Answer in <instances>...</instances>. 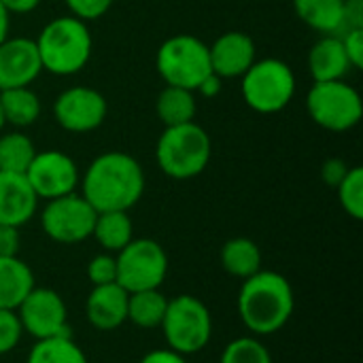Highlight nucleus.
Here are the masks:
<instances>
[{"mask_svg":"<svg viewBox=\"0 0 363 363\" xmlns=\"http://www.w3.org/2000/svg\"><path fill=\"white\" fill-rule=\"evenodd\" d=\"M26 363H89L83 349L72 340V336H55L36 340L28 353Z\"/></svg>","mask_w":363,"mask_h":363,"instance_id":"a878e982","label":"nucleus"},{"mask_svg":"<svg viewBox=\"0 0 363 363\" xmlns=\"http://www.w3.org/2000/svg\"><path fill=\"white\" fill-rule=\"evenodd\" d=\"M21 336H23V330L15 311L0 308V357L11 353L19 345Z\"/></svg>","mask_w":363,"mask_h":363,"instance_id":"7c9ffc66","label":"nucleus"},{"mask_svg":"<svg viewBox=\"0 0 363 363\" xmlns=\"http://www.w3.org/2000/svg\"><path fill=\"white\" fill-rule=\"evenodd\" d=\"M26 179L38 200H53L66 194H72L81 181L77 162L64 151H36Z\"/></svg>","mask_w":363,"mask_h":363,"instance_id":"f8f14e48","label":"nucleus"},{"mask_svg":"<svg viewBox=\"0 0 363 363\" xmlns=\"http://www.w3.org/2000/svg\"><path fill=\"white\" fill-rule=\"evenodd\" d=\"M117 259V285L128 294L160 289L168 277V255L153 238H132Z\"/></svg>","mask_w":363,"mask_h":363,"instance_id":"1a4fd4ad","label":"nucleus"},{"mask_svg":"<svg viewBox=\"0 0 363 363\" xmlns=\"http://www.w3.org/2000/svg\"><path fill=\"white\" fill-rule=\"evenodd\" d=\"M0 2L9 13H32L40 4V0H0Z\"/></svg>","mask_w":363,"mask_h":363,"instance_id":"58836bf2","label":"nucleus"},{"mask_svg":"<svg viewBox=\"0 0 363 363\" xmlns=\"http://www.w3.org/2000/svg\"><path fill=\"white\" fill-rule=\"evenodd\" d=\"M9 28H11V13L0 2V43L9 36Z\"/></svg>","mask_w":363,"mask_h":363,"instance_id":"ea45409f","label":"nucleus"},{"mask_svg":"<svg viewBox=\"0 0 363 363\" xmlns=\"http://www.w3.org/2000/svg\"><path fill=\"white\" fill-rule=\"evenodd\" d=\"M211 68L221 79L242 77L255 62V43L245 32H225L211 47Z\"/></svg>","mask_w":363,"mask_h":363,"instance_id":"2eb2a0df","label":"nucleus"},{"mask_svg":"<svg viewBox=\"0 0 363 363\" xmlns=\"http://www.w3.org/2000/svg\"><path fill=\"white\" fill-rule=\"evenodd\" d=\"M306 111L311 119L330 132H347L363 117V100L359 91L340 81H319L306 94Z\"/></svg>","mask_w":363,"mask_h":363,"instance_id":"6e6552de","label":"nucleus"},{"mask_svg":"<svg viewBox=\"0 0 363 363\" xmlns=\"http://www.w3.org/2000/svg\"><path fill=\"white\" fill-rule=\"evenodd\" d=\"M38 208V198L32 191L26 174L0 170V223L21 228Z\"/></svg>","mask_w":363,"mask_h":363,"instance_id":"f3484780","label":"nucleus"},{"mask_svg":"<svg viewBox=\"0 0 363 363\" xmlns=\"http://www.w3.org/2000/svg\"><path fill=\"white\" fill-rule=\"evenodd\" d=\"M0 108L4 123L28 128L40 117V98L30 87H13L0 91Z\"/></svg>","mask_w":363,"mask_h":363,"instance_id":"b1692460","label":"nucleus"},{"mask_svg":"<svg viewBox=\"0 0 363 363\" xmlns=\"http://www.w3.org/2000/svg\"><path fill=\"white\" fill-rule=\"evenodd\" d=\"M43 72L36 43L32 38H4L0 43V91L28 87Z\"/></svg>","mask_w":363,"mask_h":363,"instance_id":"4468645a","label":"nucleus"},{"mask_svg":"<svg viewBox=\"0 0 363 363\" xmlns=\"http://www.w3.org/2000/svg\"><path fill=\"white\" fill-rule=\"evenodd\" d=\"M211 136L196 121L166 128L155 147L160 170L177 181H187L202 174L211 162Z\"/></svg>","mask_w":363,"mask_h":363,"instance_id":"20e7f679","label":"nucleus"},{"mask_svg":"<svg viewBox=\"0 0 363 363\" xmlns=\"http://www.w3.org/2000/svg\"><path fill=\"white\" fill-rule=\"evenodd\" d=\"M108 104L104 96L91 87H70L64 89L53 102L55 121L72 134H85L100 128L106 119Z\"/></svg>","mask_w":363,"mask_h":363,"instance_id":"ddd939ff","label":"nucleus"},{"mask_svg":"<svg viewBox=\"0 0 363 363\" xmlns=\"http://www.w3.org/2000/svg\"><path fill=\"white\" fill-rule=\"evenodd\" d=\"M338 202L345 208V213L353 219H363V168L353 166L349 168L347 177L336 187Z\"/></svg>","mask_w":363,"mask_h":363,"instance_id":"c85d7f7f","label":"nucleus"},{"mask_svg":"<svg viewBox=\"0 0 363 363\" xmlns=\"http://www.w3.org/2000/svg\"><path fill=\"white\" fill-rule=\"evenodd\" d=\"M34 289V272L19 257H0V308L15 311Z\"/></svg>","mask_w":363,"mask_h":363,"instance_id":"6ab92c4d","label":"nucleus"},{"mask_svg":"<svg viewBox=\"0 0 363 363\" xmlns=\"http://www.w3.org/2000/svg\"><path fill=\"white\" fill-rule=\"evenodd\" d=\"M219 262L228 274L245 281L262 270V249L257 247L255 240L238 236L221 247Z\"/></svg>","mask_w":363,"mask_h":363,"instance_id":"aec40b11","label":"nucleus"},{"mask_svg":"<svg viewBox=\"0 0 363 363\" xmlns=\"http://www.w3.org/2000/svg\"><path fill=\"white\" fill-rule=\"evenodd\" d=\"M351 62L347 57L342 38L336 34H328L319 38L308 53V70L315 83L319 81H340L349 74Z\"/></svg>","mask_w":363,"mask_h":363,"instance_id":"a211bd4d","label":"nucleus"},{"mask_svg":"<svg viewBox=\"0 0 363 363\" xmlns=\"http://www.w3.org/2000/svg\"><path fill=\"white\" fill-rule=\"evenodd\" d=\"M34 43L43 70L57 77H70L85 68L94 47L87 23L72 15L49 21Z\"/></svg>","mask_w":363,"mask_h":363,"instance_id":"7ed1b4c3","label":"nucleus"},{"mask_svg":"<svg viewBox=\"0 0 363 363\" xmlns=\"http://www.w3.org/2000/svg\"><path fill=\"white\" fill-rule=\"evenodd\" d=\"M347 57L353 68H363V30H349L340 34Z\"/></svg>","mask_w":363,"mask_h":363,"instance_id":"473e14b6","label":"nucleus"},{"mask_svg":"<svg viewBox=\"0 0 363 363\" xmlns=\"http://www.w3.org/2000/svg\"><path fill=\"white\" fill-rule=\"evenodd\" d=\"M219 363H272V355L257 336H242L223 349Z\"/></svg>","mask_w":363,"mask_h":363,"instance_id":"cd10ccee","label":"nucleus"},{"mask_svg":"<svg viewBox=\"0 0 363 363\" xmlns=\"http://www.w3.org/2000/svg\"><path fill=\"white\" fill-rule=\"evenodd\" d=\"M81 196L96 208L130 211L145 194V172L136 157L123 151H106L98 155L81 177Z\"/></svg>","mask_w":363,"mask_h":363,"instance_id":"f257e3e1","label":"nucleus"},{"mask_svg":"<svg viewBox=\"0 0 363 363\" xmlns=\"http://www.w3.org/2000/svg\"><path fill=\"white\" fill-rule=\"evenodd\" d=\"M87 279L91 287L117 283V259L113 253H100L87 264Z\"/></svg>","mask_w":363,"mask_h":363,"instance_id":"c756f323","label":"nucleus"},{"mask_svg":"<svg viewBox=\"0 0 363 363\" xmlns=\"http://www.w3.org/2000/svg\"><path fill=\"white\" fill-rule=\"evenodd\" d=\"M296 94V74L283 60H255L242 74V98L249 108L262 115L283 111Z\"/></svg>","mask_w":363,"mask_h":363,"instance_id":"0eeeda50","label":"nucleus"},{"mask_svg":"<svg viewBox=\"0 0 363 363\" xmlns=\"http://www.w3.org/2000/svg\"><path fill=\"white\" fill-rule=\"evenodd\" d=\"M85 317L98 332H113L128 321V291L117 283L91 287L85 300Z\"/></svg>","mask_w":363,"mask_h":363,"instance_id":"dca6fc26","label":"nucleus"},{"mask_svg":"<svg viewBox=\"0 0 363 363\" xmlns=\"http://www.w3.org/2000/svg\"><path fill=\"white\" fill-rule=\"evenodd\" d=\"M96 208L77 191L47 200L40 211L43 232L60 245H77L91 238L96 223Z\"/></svg>","mask_w":363,"mask_h":363,"instance_id":"9d476101","label":"nucleus"},{"mask_svg":"<svg viewBox=\"0 0 363 363\" xmlns=\"http://www.w3.org/2000/svg\"><path fill=\"white\" fill-rule=\"evenodd\" d=\"M21 330L34 340L72 336L68 325V308L64 298L49 287H36L15 308Z\"/></svg>","mask_w":363,"mask_h":363,"instance_id":"9b49d317","label":"nucleus"},{"mask_svg":"<svg viewBox=\"0 0 363 363\" xmlns=\"http://www.w3.org/2000/svg\"><path fill=\"white\" fill-rule=\"evenodd\" d=\"M349 30H363V0H345V11H342V23H340V34Z\"/></svg>","mask_w":363,"mask_h":363,"instance_id":"72a5a7b5","label":"nucleus"},{"mask_svg":"<svg viewBox=\"0 0 363 363\" xmlns=\"http://www.w3.org/2000/svg\"><path fill=\"white\" fill-rule=\"evenodd\" d=\"M160 330L170 351L183 357L196 355L204 351L213 338V315L200 298L183 294L168 300Z\"/></svg>","mask_w":363,"mask_h":363,"instance_id":"39448f33","label":"nucleus"},{"mask_svg":"<svg viewBox=\"0 0 363 363\" xmlns=\"http://www.w3.org/2000/svg\"><path fill=\"white\" fill-rule=\"evenodd\" d=\"M155 111H157V117L162 119V123L166 128L189 123V121H194L196 111H198L196 91L185 89V87L166 85L157 96Z\"/></svg>","mask_w":363,"mask_h":363,"instance_id":"4be33fe9","label":"nucleus"},{"mask_svg":"<svg viewBox=\"0 0 363 363\" xmlns=\"http://www.w3.org/2000/svg\"><path fill=\"white\" fill-rule=\"evenodd\" d=\"M347 172H349V166L340 157H330L321 166V179H323V183L328 187H334V189L340 185V181L347 177Z\"/></svg>","mask_w":363,"mask_h":363,"instance_id":"f704fd0d","label":"nucleus"},{"mask_svg":"<svg viewBox=\"0 0 363 363\" xmlns=\"http://www.w3.org/2000/svg\"><path fill=\"white\" fill-rule=\"evenodd\" d=\"M2 128H4V117H2V108H0V132H2Z\"/></svg>","mask_w":363,"mask_h":363,"instance_id":"a19ab883","label":"nucleus"},{"mask_svg":"<svg viewBox=\"0 0 363 363\" xmlns=\"http://www.w3.org/2000/svg\"><path fill=\"white\" fill-rule=\"evenodd\" d=\"M21 247L19 228L0 223V257H17Z\"/></svg>","mask_w":363,"mask_h":363,"instance_id":"c9c22d12","label":"nucleus"},{"mask_svg":"<svg viewBox=\"0 0 363 363\" xmlns=\"http://www.w3.org/2000/svg\"><path fill=\"white\" fill-rule=\"evenodd\" d=\"M91 236L96 238L104 253H119L134 238V225L128 211L98 213Z\"/></svg>","mask_w":363,"mask_h":363,"instance_id":"412c9836","label":"nucleus"},{"mask_svg":"<svg viewBox=\"0 0 363 363\" xmlns=\"http://www.w3.org/2000/svg\"><path fill=\"white\" fill-rule=\"evenodd\" d=\"M36 155L34 143L23 132H9L0 136V170L26 174Z\"/></svg>","mask_w":363,"mask_h":363,"instance_id":"bb28decb","label":"nucleus"},{"mask_svg":"<svg viewBox=\"0 0 363 363\" xmlns=\"http://www.w3.org/2000/svg\"><path fill=\"white\" fill-rule=\"evenodd\" d=\"M168 308V298L160 289L128 294V321L140 330H160Z\"/></svg>","mask_w":363,"mask_h":363,"instance_id":"5701e85b","label":"nucleus"},{"mask_svg":"<svg viewBox=\"0 0 363 363\" xmlns=\"http://www.w3.org/2000/svg\"><path fill=\"white\" fill-rule=\"evenodd\" d=\"M221 81H223L221 77H217L215 72H211V74H208V77L198 85V89H196V91H200V94H202V96H206V98H215V96L221 91Z\"/></svg>","mask_w":363,"mask_h":363,"instance_id":"4c0bfd02","label":"nucleus"},{"mask_svg":"<svg viewBox=\"0 0 363 363\" xmlns=\"http://www.w3.org/2000/svg\"><path fill=\"white\" fill-rule=\"evenodd\" d=\"M64 2L70 9L72 17L83 21L100 19L113 6V0H64Z\"/></svg>","mask_w":363,"mask_h":363,"instance_id":"2f4dec72","label":"nucleus"},{"mask_svg":"<svg viewBox=\"0 0 363 363\" xmlns=\"http://www.w3.org/2000/svg\"><path fill=\"white\" fill-rule=\"evenodd\" d=\"M236 308L242 325L253 336H272L281 332L294 315V287L283 274L262 268L242 281Z\"/></svg>","mask_w":363,"mask_h":363,"instance_id":"f03ea898","label":"nucleus"},{"mask_svg":"<svg viewBox=\"0 0 363 363\" xmlns=\"http://www.w3.org/2000/svg\"><path fill=\"white\" fill-rule=\"evenodd\" d=\"M298 17L317 32L338 34L342 23L345 0H294Z\"/></svg>","mask_w":363,"mask_h":363,"instance_id":"393cba45","label":"nucleus"},{"mask_svg":"<svg viewBox=\"0 0 363 363\" xmlns=\"http://www.w3.org/2000/svg\"><path fill=\"white\" fill-rule=\"evenodd\" d=\"M155 66L166 85L196 91L198 85L213 72L208 45L191 34H177L164 40L157 49Z\"/></svg>","mask_w":363,"mask_h":363,"instance_id":"423d86ee","label":"nucleus"},{"mask_svg":"<svg viewBox=\"0 0 363 363\" xmlns=\"http://www.w3.org/2000/svg\"><path fill=\"white\" fill-rule=\"evenodd\" d=\"M138 363H187V359L170 349H157V351L147 353Z\"/></svg>","mask_w":363,"mask_h":363,"instance_id":"e433bc0d","label":"nucleus"}]
</instances>
